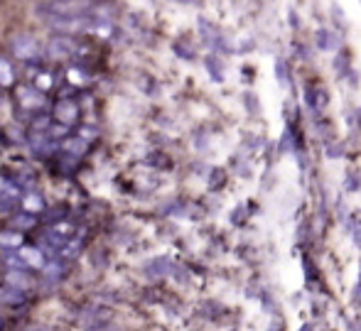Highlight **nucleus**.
Instances as JSON below:
<instances>
[{"label": "nucleus", "mask_w": 361, "mask_h": 331, "mask_svg": "<svg viewBox=\"0 0 361 331\" xmlns=\"http://www.w3.org/2000/svg\"><path fill=\"white\" fill-rule=\"evenodd\" d=\"M0 196H10V199H18L20 196V189L8 180H0Z\"/></svg>", "instance_id": "13"}, {"label": "nucleus", "mask_w": 361, "mask_h": 331, "mask_svg": "<svg viewBox=\"0 0 361 331\" xmlns=\"http://www.w3.org/2000/svg\"><path fill=\"white\" fill-rule=\"evenodd\" d=\"M13 226H15V231H23V228H32L35 226V213H15V218H13Z\"/></svg>", "instance_id": "12"}, {"label": "nucleus", "mask_w": 361, "mask_h": 331, "mask_svg": "<svg viewBox=\"0 0 361 331\" xmlns=\"http://www.w3.org/2000/svg\"><path fill=\"white\" fill-rule=\"evenodd\" d=\"M79 137H81V140H84V142H89V140H94V137H96V130H91V128H81Z\"/></svg>", "instance_id": "16"}, {"label": "nucleus", "mask_w": 361, "mask_h": 331, "mask_svg": "<svg viewBox=\"0 0 361 331\" xmlns=\"http://www.w3.org/2000/svg\"><path fill=\"white\" fill-rule=\"evenodd\" d=\"M8 285H10V287H18V289H23V292H25V289H30V285H32V282H30V277L23 273V270H10V273H8Z\"/></svg>", "instance_id": "7"}, {"label": "nucleus", "mask_w": 361, "mask_h": 331, "mask_svg": "<svg viewBox=\"0 0 361 331\" xmlns=\"http://www.w3.org/2000/svg\"><path fill=\"white\" fill-rule=\"evenodd\" d=\"M64 150H69V152H76V155H81V152L86 150V142L81 140V137H69V140L64 142Z\"/></svg>", "instance_id": "14"}, {"label": "nucleus", "mask_w": 361, "mask_h": 331, "mask_svg": "<svg viewBox=\"0 0 361 331\" xmlns=\"http://www.w3.org/2000/svg\"><path fill=\"white\" fill-rule=\"evenodd\" d=\"M76 52V44L74 39L69 37H54L52 42H49V54H52V59H69L74 57Z\"/></svg>", "instance_id": "3"}, {"label": "nucleus", "mask_w": 361, "mask_h": 331, "mask_svg": "<svg viewBox=\"0 0 361 331\" xmlns=\"http://www.w3.org/2000/svg\"><path fill=\"white\" fill-rule=\"evenodd\" d=\"M15 81V69L8 59L0 57V86H10Z\"/></svg>", "instance_id": "10"}, {"label": "nucleus", "mask_w": 361, "mask_h": 331, "mask_svg": "<svg viewBox=\"0 0 361 331\" xmlns=\"http://www.w3.org/2000/svg\"><path fill=\"white\" fill-rule=\"evenodd\" d=\"M180 3H192V0H180Z\"/></svg>", "instance_id": "17"}, {"label": "nucleus", "mask_w": 361, "mask_h": 331, "mask_svg": "<svg viewBox=\"0 0 361 331\" xmlns=\"http://www.w3.org/2000/svg\"><path fill=\"white\" fill-rule=\"evenodd\" d=\"M44 275H47V280H59V277H62V265H59V263L44 265Z\"/></svg>", "instance_id": "15"}, {"label": "nucleus", "mask_w": 361, "mask_h": 331, "mask_svg": "<svg viewBox=\"0 0 361 331\" xmlns=\"http://www.w3.org/2000/svg\"><path fill=\"white\" fill-rule=\"evenodd\" d=\"M54 120H59L62 125H74L79 120V106L74 99H59L54 104Z\"/></svg>", "instance_id": "2"}, {"label": "nucleus", "mask_w": 361, "mask_h": 331, "mask_svg": "<svg viewBox=\"0 0 361 331\" xmlns=\"http://www.w3.org/2000/svg\"><path fill=\"white\" fill-rule=\"evenodd\" d=\"M13 54L23 62H35V59H39L42 49H39V42L35 37L18 35V37H13Z\"/></svg>", "instance_id": "1"}, {"label": "nucleus", "mask_w": 361, "mask_h": 331, "mask_svg": "<svg viewBox=\"0 0 361 331\" xmlns=\"http://www.w3.org/2000/svg\"><path fill=\"white\" fill-rule=\"evenodd\" d=\"M0 248L3 251H15L23 248V233L20 231H0Z\"/></svg>", "instance_id": "6"}, {"label": "nucleus", "mask_w": 361, "mask_h": 331, "mask_svg": "<svg viewBox=\"0 0 361 331\" xmlns=\"http://www.w3.org/2000/svg\"><path fill=\"white\" fill-rule=\"evenodd\" d=\"M23 208L27 213H35V211H42L44 208V201L39 194H35V192H27V194L23 196Z\"/></svg>", "instance_id": "8"}, {"label": "nucleus", "mask_w": 361, "mask_h": 331, "mask_svg": "<svg viewBox=\"0 0 361 331\" xmlns=\"http://www.w3.org/2000/svg\"><path fill=\"white\" fill-rule=\"evenodd\" d=\"M18 101L25 108H39L44 104V94L35 86H20L18 89Z\"/></svg>", "instance_id": "4"}, {"label": "nucleus", "mask_w": 361, "mask_h": 331, "mask_svg": "<svg viewBox=\"0 0 361 331\" xmlns=\"http://www.w3.org/2000/svg\"><path fill=\"white\" fill-rule=\"evenodd\" d=\"M3 263L8 265L10 270H27V263H25L23 256H20V253H15V251H5Z\"/></svg>", "instance_id": "9"}, {"label": "nucleus", "mask_w": 361, "mask_h": 331, "mask_svg": "<svg viewBox=\"0 0 361 331\" xmlns=\"http://www.w3.org/2000/svg\"><path fill=\"white\" fill-rule=\"evenodd\" d=\"M20 256H23V261L27 263V268H37V270H44V265H47V261H44V253L42 248H30V246H23L20 248Z\"/></svg>", "instance_id": "5"}, {"label": "nucleus", "mask_w": 361, "mask_h": 331, "mask_svg": "<svg viewBox=\"0 0 361 331\" xmlns=\"http://www.w3.org/2000/svg\"><path fill=\"white\" fill-rule=\"evenodd\" d=\"M0 299H3V302H8V304H20L25 299V292L23 289H18V287H5L3 289V294H0Z\"/></svg>", "instance_id": "11"}]
</instances>
